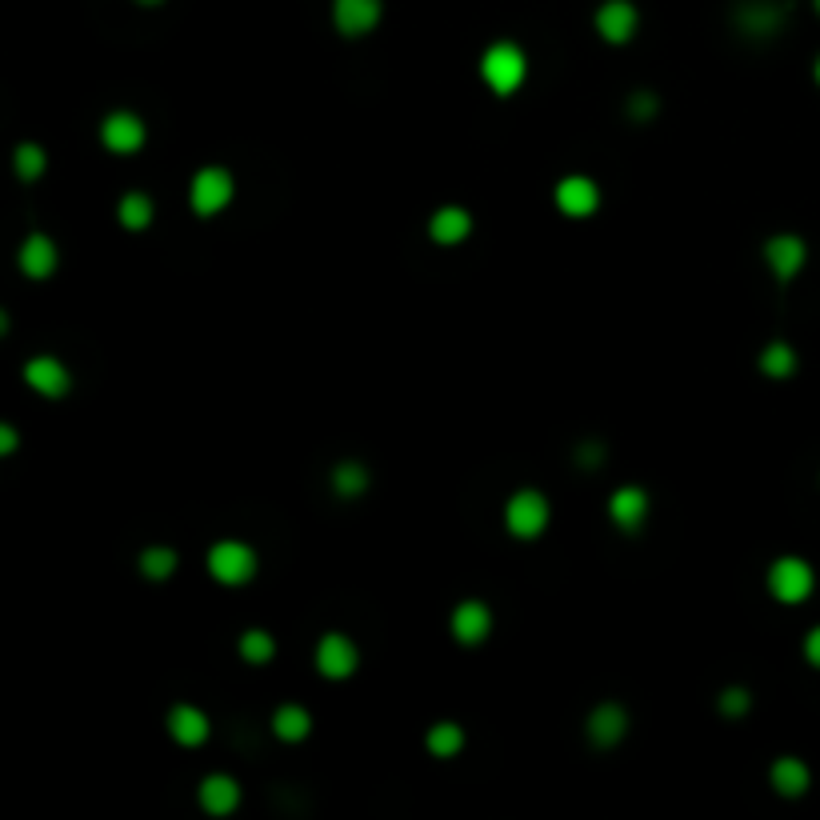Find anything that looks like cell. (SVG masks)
<instances>
[{"instance_id":"35","label":"cell","mask_w":820,"mask_h":820,"mask_svg":"<svg viewBox=\"0 0 820 820\" xmlns=\"http://www.w3.org/2000/svg\"><path fill=\"white\" fill-rule=\"evenodd\" d=\"M812 77H817V84H820V57H817V65H812Z\"/></svg>"},{"instance_id":"33","label":"cell","mask_w":820,"mask_h":820,"mask_svg":"<svg viewBox=\"0 0 820 820\" xmlns=\"http://www.w3.org/2000/svg\"><path fill=\"white\" fill-rule=\"evenodd\" d=\"M653 108H656L653 96H636V101H633V113H653Z\"/></svg>"},{"instance_id":"7","label":"cell","mask_w":820,"mask_h":820,"mask_svg":"<svg viewBox=\"0 0 820 820\" xmlns=\"http://www.w3.org/2000/svg\"><path fill=\"white\" fill-rule=\"evenodd\" d=\"M764 260H769L776 281H793L809 260V245L797 233H776L764 241Z\"/></svg>"},{"instance_id":"28","label":"cell","mask_w":820,"mask_h":820,"mask_svg":"<svg viewBox=\"0 0 820 820\" xmlns=\"http://www.w3.org/2000/svg\"><path fill=\"white\" fill-rule=\"evenodd\" d=\"M332 489L340 492V496H361L364 489H368V469L364 465H356V460H344V465H337V472H332Z\"/></svg>"},{"instance_id":"12","label":"cell","mask_w":820,"mask_h":820,"mask_svg":"<svg viewBox=\"0 0 820 820\" xmlns=\"http://www.w3.org/2000/svg\"><path fill=\"white\" fill-rule=\"evenodd\" d=\"M16 265H21V272L28 281H48L60 265V253H57V245H52V236H45V233L24 236L21 253H16Z\"/></svg>"},{"instance_id":"22","label":"cell","mask_w":820,"mask_h":820,"mask_svg":"<svg viewBox=\"0 0 820 820\" xmlns=\"http://www.w3.org/2000/svg\"><path fill=\"white\" fill-rule=\"evenodd\" d=\"M429 752H433L436 761H453L460 749H465V728L457 725V721H441V725L429 728Z\"/></svg>"},{"instance_id":"2","label":"cell","mask_w":820,"mask_h":820,"mask_svg":"<svg viewBox=\"0 0 820 820\" xmlns=\"http://www.w3.org/2000/svg\"><path fill=\"white\" fill-rule=\"evenodd\" d=\"M504 528L516 540H537L549 528V496L537 489H520L504 504Z\"/></svg>"},{"instance_id":"21","label":"cell","mask_w":820,"mask_h":820,"mask_svg":"<svg viewBox=\"0 0 820 820\" xmlns=\"http://www.w3.org/2000/svg\"><path fill=\"white\" fill-rule=\"evenodd\" d=\"M737 24L752 36H769L785 24V4H773V0H752L737 12Z\"/></svg>"},{"instance_id":"34","label":"cell","mask_w":820,"mask_h":820,"mask_svg":"<svg viewBox=\"0 0 820 820\" xmlns=\"http://www.w3.org/2000/svg\"><path fill=\"white\" fill-rule=\"evenodd\" d=\"M4 332H9V313L0 308V337H4Z\"/></svg>"},{"instance_id":"15","label":"cell","mask_w":820,"mask_h":820,"mask_svg":"<svg viewBox=\"0 0 820 820\" xmlns=\"http://www.w3.org/2000/svg\"><path fill=\"white\" fill-rule=\"evenodd\" d=\"M609 516H612V525L621 528V532H636V528L645 525V516H648V492L636 489V484H624V489H617V492H612V501H609Z\"/></svg>"},{"instance_id":"36","label":"cell","mask_w":820,"mask_h":820,"mask_svg":"<svg viewBox=\"0 0 820 820\" xmlns=\"http://www.w3.org/2000/svg\"><path fill=\"white\" fill-rule=\"evenodd\" d=\"M137 4H161V0H137Z\"/></svg>"},{"instance_id":"32","label":"cell","mask_w":820,"mask_h":820,"mask_svg":"<svg viewBox=\"0 0 820 820\" xmlns=\"http://www.w3.org/2000/svg\"><path fill=\"white\" fill-rule=\"evenodd\" d=\"M805 660H809L812 668H820V624L805 636Z\"/></svg>"},{"instance_id":"14","label":"cell","mask_w":820,"mask_h":820,"mask_svg":"<svg viewBox=\"0 0 820 820\" xmlns=\"http://www.w3.org/2000/svg\"><path fill=\"white\" fill-rule=\"evenodd\" d=\"M24 380H28V388H36V393L48 400L65 397L72 385L69 368H65L57 356H33V361L24 364Z\"/></svg>"},{"instance_id":"16","label":"cell","mask_w":820,"mask_h":820,"mask_svg":"<svg viewBox=\"0 0 820 820\" xmlns=\"http://www.w3.org/2000/svg\"><path fill=\"white\" fill-rule=\"evenodd\" d=\"M472 233V216L469 209H460V204H445V209L433 212V221H429V236H433V245H465Z\"/></svg>"},{"instance_id":"19","label":"cell","mask_w":820,"mask_h":820,"mask_svg":"<svg viewBox=\"0 0 820 820\" xmlns=\"http://www.w3.org/2000/svg\"><path fill=\"white\" fill-rule=\"evenodd\" d=\"M168 733H173L176 745L197 749V745L209 740V716L200 713L197 704H176L173 713H168Z\"/></svg>"},{"instance_id":"20","label":"cell","mask_w":820,"mask_h":820,"mask_svg":"<svg viewBox=\"0 0 820 820\" xmlns=\"http://www.w3.org/2000/svg\"><path fill=\"white\" fill-rule=\"evenodd\" d=\"M769 781H773V788L781 797H805L812 785V773L800 757H781V761H773V769H769Z\"/></svg>"},{"instance_id":"17","label":"cell","mask_w":820,"mask_h":820,"mask_svg":"<svg viewBox=\"0 0 820 820\" xmlns=\"http://www.w3.org/2000/svg\"><path fill=\"white\" fill-rule=\"evenodd\" d=\"M624 733H629V713H624L621 704H597L588 713V740L597 749H612Z\"/></svg>"},{"instance_id":"26","label":"cell","mask_w":820,"mask_h":820,"mask_svg":"<svg viewBox=\"0 0 820 820\" xmlns=\"http://www.w3.org/2000/svg\"><path fill=\"white\" fill-rule=\"evenodd\" d=\"M12 168H16V176H21L24 185L40 180V176H45V168H48L45 149H40V144H33V141L16 144V153H12Z\"/></svg>"},{"instance_id":"4","label":"cell","mask_w":820,"mask_h":820,"mask_svg":"<svg viewBox=\"0 0 820 820\" xmlns=\"http://www.w3.org/2000/svg\"><path fill=\"white\" fill-rule=\"evenodd\" d=\"M229 200H233V173H229V168L209 164V168H200V173L192 176L188 204H192L197 216H216V212L229 209Z\"/></svg>"},{"instance_id":"3","label":"cell","mask_w":820,"mask_h":820,"mask_svg":"<svg viewBox=\"0 0 820 820\" xmlns=\"http://www.w3.org/2000/svg\"><path fill=\"white\" fill-rule=\"evenodd\" d=\"M817 588V573L805 557H781V561L769 564V593H773L781 605H805Z\"/></svg>"},{"instance_id":"5","label":"cell","mask_w":820,"mask_h":820,"mask_svg":"<svg viewBox=\"0 0 820 820\" xmlns=\"http://www.w3.org/2000/svg\"><path fill=\"white\" fill-rule=\"evenodd\" d=\"M209 573L221 585H245L257 573V552L241 544V540H221L209 549Z\"/></svg>"},{"instance_id":"31","label":"cell","mask_w":820,"mask_h":820,"mask_svg":"<svg viewBox=\"0 0 820 820\" xmlns=\"http://www.w3.org/2000/svg\"><path fill=\"white\" fill-rule=\"evenodd\" d=\"M16 445H21V433H16L12 424L0 421V457H9V453H16Z\"/></svg>"},{"instance_id":"10","label":"cell","mask_w":820,"mask_h":820,"mask_svg":"<svg viewBox=\"0 0 820 820\" xmlns=\"http://www.w3.org/2000/svg\"><path fill=\"white\" fill-rule=\"evenodd\" d=\"M356 660H361V653H356V645H352L344 633H325L317 645V668L325 672L328 680H344L356 672Z\"/></svg>"},{"instance_id":"29","label":"cell","mask_w":820,"mask_h":820,"mask_svg":"<svg viewBox=\"0 0 820 820\" xmlns=\"http://www.w3.org/2000/svg\"><path fill=\"white\" fill-rule=\"evenodd\" d=\"M241 656H245L248 665H269L272 656H277V641L265 629H248L241 636Z\"/></svg>"},{"instance_id":"30","label":"cell","mask_w":820,"mask_h":820,"mask_svg":"<svg viewBox=\"0 0 820 820\" xmlns=\"http://www.w3.org/2000/svg\"><path fill=\"white\" fill-rule=\"evenodd\" d=\"M749 692L745 689H725L721 692V713L725 716H740V713H749Z\"/></svg>"},{"instance_id":"27","label":"cell","mask_w":820,"mask_h":820,"mask_svg":"<svg viewBox=\"0 0 820 820\" xmlns=\"http://www.w3.org/2000/svg\"><path fill=\"white\" fill-rule=\"evenodd\" d=\"M176 564H180V557H176L173 549H164V544L141 552V573L149 576V581H168V576L176 573Z\"/></svg>"},{"instance_id":"23","label":"cell","mask_w":820,"mask_h":820,"mask_svg":"<svg viewBox=\"0 0 820 820\" xmlns=\"http://www.w3.org/2000/svg\"><path fill=\"white\" fill-rule=\"evenodd\" d=\"M308 728H313V716H308L301 704H281V708L272 713V733L281 740H305Z\"/></svg>"},{"instance_id":"1","label":"cell","mask_w":820,"mask_h":820,"mask_svg":"<svg viewBox=\"0 0 820 820\" xmlns=\"http://www.w3.org/2000/svg\"><path fill=\"white\" fill-rule=\"evenodd\" d=\"M481 77L496 96H513L528 77V60L520 45H513V40L489 45V52L481 57Z\"/></svg>"},{"instance_id":"25","label":"cell","mask_w":820,"mask_h":820,"mask_svg":"<svg viewBox=\"0 0 820 820\" xmlns=\"http://www.w3.org/2000/svg\"><path fill=\"white\" fill-rule=\"evenodd\" d=\"M153 200L144 197V192H125L117 204V221L125 224V229H132V233H141V229H149L153 224Z\"/></svg>"},{"instance_id":"37","label":"cell","mask_w":820,"mask_h":820,"mask_svg":"<svg viewBox=\"0 0 820 820\" xmlns=\"http://www.w3.org/2000/svg\"><path fill=\"white\" fill-rule=\"evenodd\" d=\"M812 9H817V12H820V0H812Z\"/></svg>"},{"instance_id":"6","label":"cell","mask_w":820,"mask_h":820,"mask_svg":"<svg viewBox=\"0 0 820 820\" xmlns=\"http://www.w3.org/2000/svg\"><path fill=\"white\" fill-rule=\"evenodd\" d=\"M101 141H105L108 153L132 156L144 149L149 129H144V120L137 117V113H108L105 125H101Z\"/></svg>"},{"instance_id":"18","label":"cell","mask_w":820,"mask_h":820,"mask_svg":"<svg viewBox=\"0 0 820 820\" xmlns=\"http://www.w3.org/2000/svg\"><path fill=\"white\" fill-rule=\"evenodd\" d=\"M236 805H241V785L233 776L212 773L200 781V809L209 817H229V812H236Z\"/></svg>"},{"instance_id":"11","label":"cell","mask_w":820,"mask_h":820,"mask_svg":"<svg viewBox=\"0 0 820 820\" xmlns=\"http://www.w3.org/2000/svg\"><path fill=\"white\" fill-rule=\"evenodd\" d=\"M636 24H641V12L629 0H605L597 9V33L609 45H629L636 36Z\"/></svg>"},{"instance_id":"9","label":"cell","mask_w":820,"mask_h":820,"mask_svg":"<svg viewBox=\"0 0 820 820\" xmlns=\"http://www.w3.org/2000/svg\"><path fill=\"white\" fill-rule=\"evenodd\" d=\"M380 0H332V24L340 36H364L380 24Z\"/></svg>"},{"instance_id":"8","label":"cell","mask_w":820,"mask_h":820,"mask_svg":"<svg viewBox=\"0 0 820 820\" xmlns=\"http://www.w3.org/2000/svg\"><path fill=\"white\" fill-rule=\"evenodd\" d=\"M557 209L573 221H585L600 209V188L593 176H564L557 185Z\"/></svg>"},{"instance_id":"13","label":"cell","mask_w":820,"mask_h":820,"mask_svg":"<svg viewBox=\"0 0 820 820\" xmlns=\"http://www.w3.org/2000/svg\"><path fill=\"white\" fill-rule=\"evenodd\" d=\"M448 629H453V636H457L460 645H481V641H489V633H492L489 605H484V600H460L457 609H453Z\"/></svg>"},{"instance_id":"24","label":"cell","mask_w":820,"mask_h":820,"mask_svg":"<svg viewBox=\"0 0 820 820\" xmlns=\"http://www.w3.org/2000/svg\"><path fill=\"white\" fill-rule=\"evenodd\" d=\"M761 373L773 376V380H788V376L797 373V352H793V344L788 340H773L769 349L761 352Z\"/></svg>"}]
</instances>
